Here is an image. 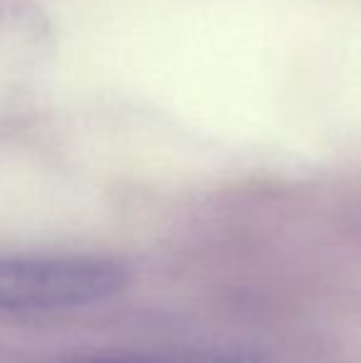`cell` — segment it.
<instances>
[{
  "label": "cell",
  "instance_id": "6da1fadb",
  "mask_svg": "<svg viewBox=\"0 0 361 363\" xmlns=\"http://www.w3.org/2000/svg\"><path fill=\"white\" fill-rule=\"evenodd\" d=\"M126 282V267L109 257L0 252V314H50L99 304Z\"/></svg>",
  "mask_w": 361,
  "mask_h": 363
},
{
  "label": "cell",
  "instance_id": "7a4b0ae2",
  "mask_svg": "<svg viewBox=\"0 0 361 363\" xmlns=\"http://www.w3.org/2000/svg\"><path fill=\"white\" fill-rule=\"evenodd\" d=\"M151 363H260L257 359L240 351H221V349H186L171 351L164 356H149Z\"/></svg>",
  "mask_w": 361,
  "mask_h": 363
},
{
  "label": "cell",
  "instance_id": "3957f363",
  "mask_svg": "<svg viewBox=\"0 0 361 363\" xmlns=\"http://www.w3.org/2000/svg\"><path fill=\"white\" fill-rule=\"evenodd\" d=\"M55 363H151L144 356H74Z\"/></svg>",
  "mask_w": 361,
  "mask_h": 363
}]
</instances>
